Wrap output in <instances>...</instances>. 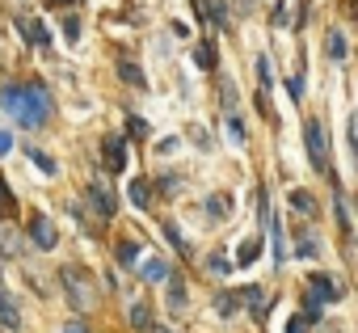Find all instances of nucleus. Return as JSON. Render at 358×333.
<instances>
[{"mask_svg": "<svg viewBox=\"0 0 358 333\" xmlns=\"http://www.w3.org/2000/svg\"><path fill=\"white\" fill-rule=\"evenodd\" d=\"M0 106H5L22 127H38V122H47V114H51V93L43 89V85H9L5 93H0Z\"/></svg>", "mask_w": 358, "mask_h": 333, "instance_id": "obj_1", "label": "nucleus"}, {"mask_svg": "<svg viewBox=\"0 0 358 333\" xmlns=\"http://www.w3.org/2000/svg\"><path fill=\"white\" fill-rule=\"evenodd\" d=\"M59 283H64V291H68V299H72L76 308H89V304H93V295H97L93 278H89L80 266H59Z\"/></svg>", "mask_w": 358, "mask_h": 333, "instance_id": "obj_2", "label": "nucleus"}, {"mask_svg": "<svg viewBox=\"0 0 358 333\" xmlns=\"http://www.w3.org/2000/svg\"><path fill=\"white\" fill-rule=\"evenodd\" d=\"M303 139H308V156H312V164H316V169H329V135H324V127H320L316 118L303 122Z\"/></svg>", "mask_w": 358, "mask_h": 333, "instance_id": "obj_3", "label": "nucleus"}, {"mask_svg": "<svg viewBox=\"0 0 358 333\" xmlns=\"http://www.w3.org/2000/svg\"><path fill=\"white\" fill-rule=\"evenodd\" d=\"M329 299H341V295H337V283H333L329 274H312V278H308V312L316 316V308L329 304Z\"/></svg>", "mask_w": 358, "mask_h": 333, "instance_id": "obj_4", "label": "nucleus"}, {"mask_svg": "<svg viewBox=\"0 0 358 333\" xmlns=\"http://www.w3.org/2000/svg\"><path fill=\"white\" fill-rule=\"evenodd\" d=\"M101 164L110 173H122V164H127V139L122 135H106L101 139Z\"/></svg>", "mask_w": 358, "mask_h": 333, "instance_id": "obj_5", "label": "nucleus"}, {"mask_svg": "<svg viewBox=\"0 0 358 333\" xmlns=\"http://www.w3.org/2000/svg\"><path fill=\"white\" fill-rule=\"evenodd\" d=\"M30 241H34L38 249H55V224H51L47 215H34V220H30Z\"/></svg>", "mask_w": 358, "mask_h": 333, "instance_id": "obj_6", "label": "nucleus"}, {"mask_svg": "<svg viewBox=\"0 0 358 333\" xmlns=\"http://www.w3.org/2000/svg\"><path fill=\"white\" fill-rule=\"evenodd\" d=\"M85 199H89V203H93V207H97V211H101L106 220H110V215L118 211V203H114V194H110L106 186H89V190H85Z\"/></svg>", "mask_w": 358, "mask_h": 333, "instance_id": "obj_7", "label": "nucleus"}, {"mask_svg": "<svg viewBox=\"0 0 358 333\" xmlns=\"http://www.w3.org/2000/svg\"><path fill=\"white\" fill-rule=\"evenodd\" d=\"M17 30H22V38H26V43H34V47H47V43H51V34H47V30H43V22H34V17L17 22Z\"/></svg>", "mask_w": 358, "mask_h": 333, "instance_id": "obj_8", "label": "nucleus"}, {"mask_svg": "<svg viewBox=\"0 0 358 333\" xmlns=\"http://www.w3.org/2000/svg\"><path fill=\"white\" fill-rule=\"evenodd\" d=\"M0 325H5V329H22V312L9 299V291H0Z\"/></svg>", "mask_w": 358, "mask_h": 333, "instance_id": "obj_9", "label": "nucleus"}, {"mask_svg": "<svg viewBox=\"0 0 358 333\" xmlns=\"http://www.w3.org/2000/svg\"><path fill=\"white\" fill-rule=\"evenodd\" d=\"M139 270H143L148 283H169V262H164V257H148Z\"/></svg>", "mask_w": 358, "mask_h": 333, "instance_id": "obj_10", "label": "nucleus"}, {"mask_svg": "<svg viewBox=\"0 0 358 333\" xmlns=\"http://www.w3.org/2000/svg\"><path fill=\"white\" fill-rule=\"evenodd\" d=\"M199 5H203V13L211 17L215 30H228V9H224V0H199Z\"/></svg>", "mask_w": 358, "mask_h": 333, "instance_id": "obj_11", "label": "nucleus"}, {"mask_svg": "<svg viewBox=\"0 0 358 333\" xmlns=\"http://www.w3.org/2000/svg\"><path fill=\"white\" fill-rule=\"evenodd\" d=\"M118 76H122L127 85H135V89H143V85H148V80H143V72H139V64H135V59H127V55L118 59Z\"/></svg>", "mask_w": 358, "mask_h": 333, "instance_id": "obj_12", "label": "nucleus"}, {"mask_svg": "<svg viewBox=\"0 0 358 333\" xmlns=\"http://www.w3.org/2000/svg\"><path fill=\"white\" fill-rule=\"evenodd\" d=\"M131 203H135L139 211H148V207H152V186H148L143 178H135V182H131Z\"/></svg>", "mask_w": 358, "mask_h": 333, "instance_id": "obj_13", "label": "nucleus"}, {"mask_svg": "<svg viewBox=\"0 0 358 333\" xmlns=\"http://www.w3.org/2000/svg\"><path fill=\"white\" fill-rule=\"evenodd\" d=\"M236 257H241L236 266H249L253 257H262V236H245V241H241V249H236Z\"/></svg>", "mask_w": 358, "mask_h": 333, "instance_id": "obj_14", "label": "nucleus"}, {"mask_svg": "<svg viewBox=\"0 0 358 333\" xmlns=\"http://www.w3.org/2000/svg\"><path fill=\"white\" fill-rule=\"evenodd\" d=\"M169 308L173 312H186V287H182V278H169Z\"/></svg>", "mask_w": 358, "mask_h": 333, "instance_id": "obj_15", "label": "nucleus"}, {"mask_svg": "<svg viewBox=\"0 0 358 333\" xmlns=\"http://www.w3.org/2000/svg\"><path fill=\"white\" fill-rule=\"evenodd\" d=\"M118 266H127V270L139 266V245H135V241H122V245H118Z\"/></svg>", "mask_w": 358, "mask_h": 333, "instance_id": "obj_16", "label": "nucleus"}, {"mask_svg": "<svg viewBox=\"0 0 358 333\" xmlns=\"http://www.w3.org/2000/svg\"><path fill=\"white\" fill-rule=\"evenodd\" d=\"M324 47H329V55H333L337 64L345 59V34H341V30H329V38H324Z\"/></svg>", "mask_w": 358, "mask_h": 333, "instance_id": "obj_17", "label": "nucleus"}, {"mask_svg": "<svg viewBox=\"0 0 358 333\" xmlns=\"http://www.w3.org/2000/svg\"><path fill=\"white\" fill-rule=\"evenodd\" d=\"M236 295H241L253 312H262V308H266V291H262V287H245V291H236Z\"/></svg>", "mask_w": 358, "mask_h": 333, "instance_id": "obj_18", "label": "nucleus"}, {"mask_svg": "<svg viewBox=\"0 0 358 333\" xmlns=\"http://www.w3.org/2000/svg\"><path fill=\"white\" fill-rule=\"evenodd\" d=\"M312 320H316L312 312H299V316H287V329H282V333H308V329H312Z\"/></svg>", "mask_w": 358, "mask_h": 333, "instance_id": "obj_19", "label": "nucleus"}, {"mask_svg": "<svg viewBox=\"0 0 358 333\" xmlns=\"http://www.w3.org/2000/svg\"><path fill=\"white\" fill-rule=\"evenodd\" d=\"M194 64H199V68H215V47H211V43H199V47H194Z\"/></svg>", "mask_w": 358, "mask_h": 333, "instance_id": "obj_20", "label": "nucleus"}, {"mask_svg": "<svg viewBox=\"0 0 358 333\" xmlns=\"http://www.w3.org/2000/svg\"><path fill=\"white\" fill-rule=\"evenodd\" d=\"M291 203H295V211L316 215V203H312V194H308V190H291Z\"/></svg>", "mask_w": 358, "mask_h": 333, "instance_id": "obj_21", "label": "nucleus"}, {"mask_svg": "<svg viewBox=\"0 0 358 333\" xmlns=\"http://www.w3.org/2000/svg\"><path fill=\"white\" fill-rule=\"evenodd\" d=\"M207 211L220 220V215H228V211H232V199H228V194H211V199H207Z\"/></svg>", "mask_w": 358, "mask_h": 333, "instance_id": "obj_22", "label": "nucleus"}, {"mask_svg": "<svg viewBox=\"0 0 358 333\" xmlns=\"http://www.w3.org/2000/svg\"><path fill=\"white\" fill-rule=\"evenodd\" d=\"M215 312H220V316H232V312H236V291H220V295H215Z\"/></svg>", "mask_w": 358, "mask_h": 333, "instance_id": "obj_23", "label": "nucleus"}, {"mask_svg": "<svg viewBox=\"0 0 358 333\" xmlns=\"http://www.w3.org/2000/svg\"><path fill=\"white\" fill-rule=\"evenodd\" d=\"M220 106H224L228 114L236 110V85H232V80H224V85H220Z\"/></svg>", "mask_w": 358, "mask_h": 333, "instance_id": "obj_24", "label": "nucleus"}, {"mask_svg": "<svg viewBox=\"0 0 358 333\" xmlns=\"http://www.w3.org/2000/svg\"><path fill=\"white\" fill-rule=\"evenodd\" d=\"M131 325H135V329H152V312H148V304H135V308H131Z\"/></svg>", "mask_w": 358, "mask_h": 333, "instance_id": "obj_25", "label": "nucleus"}, {"mask_svg": "<svg viewBox=\"0 0 358 333\" xmlns=\"http://www.w3.org/2000/svg\"><path fill=\"white\" fill-rule=\"evenodd\" d=\"M207 270H211V274H228V270H232V257H228V253H211Z\"/></svg>", "mask_w": 358, "mask_h": 333, "instance_id": "obj_26", "label": "nucleus"}, {"mask_svg": "<svg viewBox=\"0 0 358 333\" xmlns=\"http://www.w3.org/2000/svg\"><path fill=\"white\" fill-rule=\"evenodd\" d=\"M228 135H232L236 143H245V139H249V131H245V122H241L236 114H228Z\"/></svg>", "mask_w": 358, "mask_h": 333, "instance_id": "obj_27", "label": "nucleus"}, {"mask_svg": "<svg viewBox=\"0 0 358 333\" xmlns=\"http://www.w3.org/2000/svg\"><path fill=\"white\" fill-rule=\"evenodd\" d=\"M30 160L38 164V169H43V173H55V160H51L47 152H30Z\"/></svg>", "mask_w": 358, "mask_h": 333, "instance_id": "obj_28", "label": "nucleus"}, {"mask_svg": "<svg viewBox=\"0 0 358 333\" xmlns=\"http://www.w3.org/2000/svg\"><path fill=\"white\" fill-rule=\"evenodd\" d=\"M164 236H169V241H173L177 249H182V253H190V245L182 241V232H177V224H164Z\"/></svg>", "mask_w": 358, "mask_h": 333, "instance_id": "obj_29", "label": "nucleus"}, {"mask_svg": "<svg viewBox=\"0 0 358 333\" xmlns=\"http://www.w3.org/2000/svg\"><path fill=\"white\" fill-rule=\"evenodd\" d=\"M64 38H68V43H80V22H76V17L64 22Z\"/></svg>", "mask_w": 358, "mask_h": 333, "instance_id": "obj_30", "label": "nucleus"}, {"mask_svg": "<svg viewBox=\"0 0 358 333\" xmlns=\"http://www.w3.org/2000/svg\"><path fill=\"white\" fill-rule=\"evenodd\" d=\"M333 207H337V224H341V232H350V211H345V199L337 194V203H333Z\"/></svg>", "mask_w": 358, "mask_h": 333, "instance_id": "obj_31", "label": "nucleus"}, {"mask_svg": "<svg viewBox=\"0 0 358 333\" xmlns=\"http://www.w3.org/2000/svg\"><path fill=\"white\" fill-rule=\"evenodd\" d=\"M127 127H131V135H148V122L143 118H127Z\"/></svg>", "mask_w": 358, "mask_h": 333, "instance_id": "obj_32", "label": "nucleus"}, {"mask_svg": "<svg viewBox=\"0 0 358 333\" xmlns=\"http://www.w3.org/2000/svg\"><path fill=\"white\" fill-rule=\"evenodd\" d=\"M9 148H13V139H9V131H0V156H5Z\"/></svg>", "mask_w": 358, "mask_h": 333, "instance_id": "obj_33", "label": "nucleus"}, {"mask_svg": "<svg viewBox=\"0 0 358 333\" xmlns=\"http://www.w3.org/2000/svg\"><path fill=\"white\" fill-rule=\"evenodd\" d=\"M64 333H89V329H85L80 320H68V325H64Z\"/></svg>", "mask_w": 358, "mask_h": 333, "instance_id": "obj_34", "label": "nucleus"}, {"mask_svg": "<svg viewBox=\"0 0 358 333\" xmlns=\"http://www.w3.org/2000/svg\"><path fill=\"white\" fill-rule=\"evenodd\" d=\"M47 5H76V0H47Z\"/></svg>", "mask_w": 358, "mask_h": 333, "instance_id": "obj_35", "label": "nucleus"}, {"mask_svg": "<svg viewBox=\"0 0 358 333\" xmlns=\"http://www.w3.org/2000/svg\"><path fill=\"white\" fill-rule=\"evenodd\" d=\"M152 329H156V333H169V329H160V325H152Z\"/></svg>", "mask_w": 358, "mask_h": 333, "instance_id": "obj_36", "label": "nucleus"}]
</instances>
